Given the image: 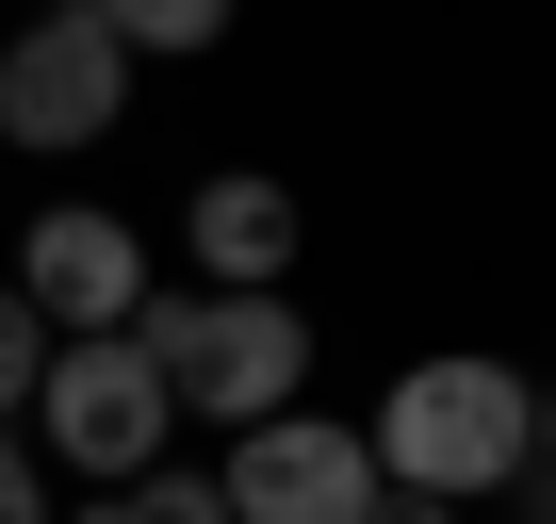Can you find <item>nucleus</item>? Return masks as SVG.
Masks as SVG:
<instances>
[{"mask_svg":"<svg viewBox=\"0 0 556 524\" xmlns=\"http://www.w3.org/2000/svg\"><path fill=\"white\" fill-rule=\"evenodd\" d=\"M361 442H377V491L491 508V491H523V459H540V377L491 361V345H442V361H409V377L361 410Z\"/></svg>","mask_w":556,"mask_h":524,"instance_id":"obj_1","label":"nucleus"},{"mask_svg":"<svg viewBox=\"0 0 556 524\" xmlns=\"http://www.w3.org/2000/svg\"><path fill=\"white\" fill-rule=\"evenodd\" d=\"M131 345H148V377L180 394V426H213V442L312 394V312H295V296H197V279H148Z\"/></svg>","mask_w":556,"mask_h":524,"instance_id":"obj_2","label":"nucleus"},{"mask_svg":"<svg viewBox=\"0 0 556 524\" xmlns=\"http://www.w3.org/2000/svg\"><path fill=\"white\" fill-rule=\"evenodd\" d=\"M17 442L50 459V491H66V475H83V491H115V475H148V459L180 442V394L148 377V345H131V328H83V345H50V361H34Z\"/></svg>","mask_w":556,"mask_h":524,"instance_id":"obj_3","label":"nucleus"},{"mask_svg":"<svg viewBox=\"0 0 556 524\" xmlns=\"http://www.w3.org/2000/svg\"><path fill=\"white\" fill-rule=\"evenodd\" d=\"M213 508L229 524H361L377 508V442L344 410H262L213 442Z\"/></svg>","mask_w":556,"mask_h":524,"instance_id":"obj_4","label":"nucleus"},{"mask_svg":"<svg viewBox=\"0 0 556 524\" xmlns=\"http://www.w3.org/2000/svg\"><path fill=\"white\" fill-rule=\"evenodd\" d=\"M131 115V50L99 34V17H50L34 34H0V148H34V164H66V148H99Z\"/></svg>","mask_w":556,"mask_h":524,"instance_id":"obj_5","label":"nucleus"},{"mask_svg":"<svg viewBox=\"0 0 556 524\" xmlns=\"http://www.w3.org/2000/svg\"><path fill=\"white\" fill-rule=\"evenodd\" d=\"M17 312H34L50 345L131 328V312H148V229H131V213H99V197L34 213V229H17Z\"/></svg>","mask_w":556,"mask_h":524,"instance_id":"obj_6","label":"nucleus"},{"mask_svg":"<svg viewBox=\"0 0 556 524\" xmlns=\"http://www.w3.org/2000/svg\"><path fill=\"white\" fill-rule=\"evenodd\" d=\"M295 246H312V213H295V180H262V164H213V180L180 197L197 296H295Z\"/></svg>","mask_w":556,"mask_h":524,"instance_id":"obj_7","label":"nucleus"},{"mask_svg":"<svg viewBox=\"0 0 556 524\" xmlns=\"http://www.w3.org/2000/svg\"><path fill=\"white\" fill-rule=\"evenodd\" d=\"M66 17H99L131 66H197V50H229V0H66Z\"/></svg>","mask_w":556,"mask_h":524,"instance_id":"obj_8","label":"nucleus"},{"mask_svg":"<svg viewBox=\"0 0 556 524\" xmlns=\"http://www.w3.org/2000/svg\"><path fill=\"white\" fill-rule=\"evenodd\" d=\"M83 524H229V508H213V475H180V459H148V475H115V491H83Z\"/></svg>","mask_w":556,"mask_h":524,"instance_id":"obj_9","label":"nucleus"},{"mask_svg":"<svg viewBox=\"0 0 556 524\" xmlns=\"http://www.w3.org/2000/svg\"><path fill=\"white\" fill-rule=\"evenodd\" d=\"M34 361H50V328L17 312V279H0V426H17V410H34Z\"/></svg>","mask_w":556,"mask_h":524,"instance_id":"obj_10","label":"nucleus"},{"mask_svg":"<svg viewBox=\"0 0 556 524\" xmlns=\"http://www.w3.org/2000/svg\"><path fill=\"white\" fill-rule=\"evenodd\" d=\"M0 524H50V459H34L17 426H0Z\"/></svg>","mask_w":556,"mask_h":524,"instance_id":"obj_11","label":"nucleus"},{"mask_svg":"<svg viewBox=\"0 0 556 524\" xmlns=\"http://www.w3.org/2000/svg\"><path fill=\"white\" fill-rule=\"evenodd\" d=\"M361 524H475V508H442V491H377Z\"/></svg>","mask_w":556,"mask_h":524,"instance_id":"obj_12","label":"nucleus"},{"mask_svg":"<svg viewBox=\"0 0 556 524\" xmlns=\"http://www.w3.org/2000/svg\"><path fill=\"white\" fill-rule=\"evenodd\" d=\"M523 475H540V491H556V377H540V459H523Z\"/></svg>","mask_w":556,"mask_h":524,"instance_id":"obj_13","label":"nucleus"}]
</instances>
